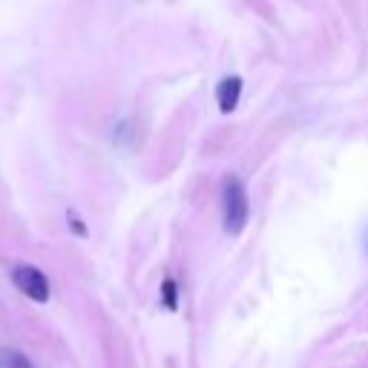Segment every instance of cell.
<instances>
[{"mask_svg":"<svg viewBox=\"0 0 368 368\" xmlns=\"http://www.w3.org/2000/svg\"><path fill=\"white\" fill-rule=\"evenodd\" d=\"M66 222H69V228H72V233H75V236H87L89 230H87V225H84V219H78V213L75 210H66Z\"/></svg>","mask_w":368,"mask_h":368,"instance_id":"obj_6","label":"cell"},{"mask_svg":"<svg viewBox=\"0 0 368 368\" xmlns=\"http://www.w3.org/2000/svg\"><path fill=\"white\" fill-rule=\"evenodd\" d=\"M242 78L239 75H228V78H222L219 81V87H216V104H219V112L222 115H230V112H236V107H239V101H242Z\"/></svg>","mask_w":368,"mask_h":368,"instance_id":"obj_3","label":"cell"},{"mask_svg":"<svg viewBox=\"0 0 368 368\" xmlns=\"http://www.w3.org/2000/svg\"><path fill=\"white\" fill-rule=\"evenodd\" d=\"M159 300H161V305H164L167 314H176V311H179V282H176L173 277H167V279L161 282Z\"/></svg>","mask_w":368,"mask_h":368,"instance_id":"obj_4","label":"cell"},{"mask_svg":"<svg viewBox=\"0 0 368 368\" xmlns=\"http://www.w3.org/2000/svg\"><path fill=\"white\" fill-rule=\"evenodd\" d=\"M3 360H6L9 368H35V365L29 362V357H27V354H20V351H6Z\"/></svg>","mask_w":368,"mask_h":368,"instance_id":"obj_5","label":"cell"},{"mask_svg":"<svg viewBox=\"0 0 368 368\" xmlns=\"http://www.w3.org/2000/svg\"><path fill=\"white\" fill-rule=\"evenodd\" d=\"M365 253H368V236H365Z\"/></svg>","mask_w":368,"mask_h":368,"instance_id":"obj_7","label":"cell"},{"mask_svg":"<svg viewBox=\"0 0 368 368\" xmlns=\"http://www.w3.org/2000/svg\"><path fill=\"white\" fill-rule=\"evenodd\" d=\"M12 282H15V288L23 293V297L38 302V305H46L49 300H52V285H49V277L35 265H15L12 267Z\"/></svg>","mask_w":368,"mask_h":368,"instance_id":"obj_2","label":"cell"},{"mask_svg":"<svg viewBox=\"0 0 368 368\" xmlns=\"http://www.w3.org/2000/svg\"><path fill=\"white\" fill-rule=\"evenodd\" d=\"M251 222V196L239 176H228L222 184V228L228 236H239Z\"/></svg>","mask_w":368,"mask_h":368,"instance_id":"obj_1","label":"cell"}]
</instances>
